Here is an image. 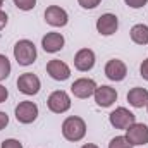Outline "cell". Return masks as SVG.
Masks as SVG:
<instances>
[{"mask_svg":"<svg viewBox=\"0 0 148 148\" xmlns=\"http://www.w3.org/2000/svg\"><path fill=\"white\" fill-rule=\"evenodd\" d=\"M86 129H88L86 122L79 115H69V117H66L64 122H62V127H60L62 136L67 141H73V143L81 141L86 136Z\"/></svg>","mask_w":148,"mask_h":148,"instance_id":"obj_1","label":"cell"},{"mask_svg":"<svg viewBox=\"0 0 148 148\" xmlns=\"http://www.w3.org/2000/svg\"><path fill=\"white\" fill-rule=\"evenodd\" d=\"M36 57H38L36 47H35V43L31 40L24 38V40L16 41V45H14V59H16V62L19 66L28 67V66L35 64Z\"/></svg>","mask_w":148,"mask_h":148,"instance_id":"obj_2","label":"cell"},{"mask_svg":"<svg viewBox=\"0 0 148 148\" xmlns=\"http://www.w3.org/2000/svg\"><path fill=\"white\" fill-rule=\"evenodd\" d=\"M71 105H73L71 97L64 90H55L47 98V107H48V110L53 112V114H64V112H67L71 109Z\"/></svg>","mask_w":148,"mask_h":148,"instance_id":"obj_3","label":"cell"},{"mask_svg":"<svg viewBox=\"0 0 148 148\" xmlns=\"http://www.w3.org/2000/svg\"><path fill=\"white\" fill-rule=\"evenodd\" d=\"M38 114H40L38 105L35 102H29V100L19 102L16 105V109H14V115H16L17 122H21V124H31V122H35L38 119Z\"/></svg>","mask_w":148,"mask_h":148,"instance_id":"obj_4","label":"cell"},{"mask_svg":"<svg viewBox=\"0 0 148 148\" xmlns=\"http://www.w3.org/2000/svg\"><path fill=\"white\" fill-rule=\"evenodd\" d=\"M109 122H110L112 127L124 129L126 131L131 124L136 122V115L129 110V109H126V107H117L115 110H112L109 114Z\"/></svg>","mask_w":148,"mask_h":148,"instance_id":"obj_5","label":"cell"},{"mask_svg":"<svg viewBox=\"0 0 148 148\" xmlns=\"http://www.w3.org/2000/svg\"><path fill=\"white\" fill-rule=\"evenodd\" d=\"M45 23L52 28H64L69 23V14L60 5H48L45 9Z\"/></svg>","mask_w":148,"mask_h":148,"instance_id":"obj_6","label":"cell"},{"mask_svg":"<svg viewBox=\"0 0 148 148\" xmlns=\"http://www.w3.org/2000/svg\"><path fill=\"white\" fill-rule=\"evenodd\" d=\"M40 88H41V81H40V77H38L36 74L24 73L17 77V90L23 95H28V97L38 95Z\"/></svg>","mask_w":148,"mask_h":148,"instance_id":"obj_7","label":"cell"},{"mask_svg":"<svg viewBox=\"0 0 148 148\" xmlns=\"http://www.w3.org/2000/svg\"><path fill=\"white\" fill-rule=\"evenodd\" d=\"M127 141L133 145V147H143L148 145V126L143 122H134L131 124L127 129H126V134Z\"/></svg>","mask_w":148,"mask_h":148,"instance_id":"obj_8","label":"cell"},{"mask_svg":"<svg viewBox=\"0 0 148 148\" xmlns=\"http://www.w3.org/2000/svg\"><path fill=\"white\" fill-rule=\"evenodd\" d=\"M117 90L112 88L109 84H102V86H97L95 93H93V98H95V103L102 109H109L112 107L115 102H117Z\"/></svg>","mask_w":148,"mask_h":148,"instance_id":"obj_9","label":"cell"},{"mask_svg":"<svg viewBox=\"0 0 148 148\" xmlns=\"http://www.w3.org/2000/svg\"><path fill=\"white\" fill-rule=\"evenodd\" d=\"M97 86L98 84L95 83V79H91V77H79V79H76L73 84H71V93H73L76 98L86 100V98L93 97Z\"/></svg>","mask_w":148,"mask_h":148,"instance_id":"obj_10","label":"cell"},{"mask_svg":"<svg viewBox=\"0 0 148 148\" xmlns=\"http://www.w3.org/2000/svg\"><path fill=\"white\" fill-rule=\"evenodd\" d=\"M95 62H97V57H95V52L91 48H81L74 55V67L79 73L91 71L95 67Z\"/></svg>","mask_w":148,"mask_h":148,"instance_id":"obj_11","label":"cell"},{"mask_svg":"<svg viewBox=\"0 0 148 148\" xmlns=\"http://www.w3.org/2000/svg\"><path fill=\"white\" fill-rule=\"evenodd\" d=\"M103 73H105V76H107L110 81L121 83V81H124L126 76H127V66H126L124 60H121V59H110V60L105 64Z\"/></svg>","mask_w":148,"mask_h":148,"instance_id":"obj_12","label":"cell"},{"mask_svg":"<svg viewBox=\"0 0 148 148\" xmlns=\"http://www.w3.org/2000/svg\"><path fill=\"white\" fill-rule=\"evenodd\" d=\"M97 31L102 35V36H112L117 29H119V19L115 14L112 12H105L102 14L98 19H97Z\"/></svg>","mask_w":148,"mask_h":148,"instance_id":"obj_13","label":"cell"},{"mask_svg":"<svg viewBox=\"0 0 148 148\" xmlns=\"http://www.w3.org/2000/svg\"><path fill=\"white\" fill-rule=\"evenodd\" d=\"M47 74L55 81H66L71 77V67L60 59H52L47 62Z\"/></svg>","mask_w":148,"mask_h":148,"instance_id":"obj_14","label":"cell"},{"mask_svg":"<svg viewBox=\"0 0 148 148\" xmlns=\"http://www.w3.org/2000/svg\"><path fill=\"white\" fill-rule=\"evenodd\" d=\"M64 45H66V38L62 36V33L57 31H50L41 38V47L47 53H57L64 48Z\"/></svg>","mask_w":148,"mask_h":148,"instance_id":"obj_15","label":"cell"},{"mask_svg":"<svg viewBox=\"0 0 148 148\" xmlns=\"http://www.w3.org/2000/svg\"><path fill=\"white\" fill-rule=\"evenodd\" d=\"M127 102L131 107L134 109H143L147 107L148 103V90L147 88H141V86H134L127 91Z\"/></svg>","mask_w":148,"mask_h":148,"instance_id":"obj_16","label":"cell"},{"mask_svg":"<svg viewBox=\"0 0 148 148\" xmlns=\"http://www.w3.org/2000/svg\"><path fill=\"white\" fill-rule=\"evenodd\" d=\"M129 36L133 40V43L136 45H148V26L140 23V24H134L129 31Z\"/></svg>","mask_w":148,"mask_h":148,"instance_id":"obj_17","label":"cell"},{"mask_svg":"<svg viewBox=\"0 0 148 148\" xmlns=\"http://www.w3.org/2000/svg\"><path fill=\"white\" fill-rule=\"evenodd\" d=\"M12 71V66H10V60L7 59V55L0 53V81H5Z\"/></svg>","mask_w":148,"mask_h":148,"instance_id":"obj_18","label":"cell"},{"mask_svg":"<svg viewBox=\"0 0 148 148\" xmlns=\"http://www.w3.org/2000/svg\"><path fill=\"white\" fill-rule=\"evenodd\" d=\"M109 148H133V145L127 141L126 136H115V138H112L110 140Z\"/></svg>","mask_w":148,"mask_h":148,"instance_id":"obj_19","label":"cell"},{"mask_svg":"<svg viewBox=\"0 0 148 148\" xmlns=\"http://www.w3.org/2000/svg\"><path fill=\"white\" fill-rule=\"evenodd\" d=\"M12 2L19 10H24V12H29L36 7V0H12Z\"/></svg>","mask_w":148,"mask_h":148,"instance_id":"obj_20","label":"cell"},{"mask_svg":"<svg viewBox=\"0 0 148 148\" xmlns=\"http://www.w3.org/2000/svg\"><path fill=\"white\" fill-rule=\"evenodd\" d=\"M102 0H77V3L84 9V10H91V9H97L100 5Z\"/></svg>","mask_w":148,"mask_h":148,"instance_id":"obj_21","label":"cell"},{"mask_svg":"<svg viewBox=\"0 0 148 148\" xmlns=\"http://www.w3.org/2000/svg\"><path fill=\"white\" fill-rule=\"evenodd\" d=\"M0 148H23V143L16 138H9V140H3Z\"/></svg>","mask_w":148,"mask_h":148,"instance_id":"obj_22","label":"cell"},{"mask_svg":"<svg viewBox=\"0 0 148 148\" xmlns=\"http://www.w3.org/2000/svg\"><path fill=\"white\" fill-rule=\"evenodd\" d=\"M124 2L131 9H141V7H145L148 3V0H124Z\"/></svg>","mask_w":148,"mask_h":148,"instance_id":"obj_23","label":"cell"},{"mask_svg":"<svg viewBox=\"0 0 148 148\" xmlns=\"http://www.w3.org/2000/svg\"><path fill=\"white\" fill-rule=\"evenodd\" d=\"M140 74H141V77L148 81V59H145L143 62H141V66H140Z\"/></svg>","mask_w":148,"mask_h":148,"instance_id":"obj_24","label":"cell"},{"mask_svg":"<svg viewBox=\"0 0 148 148\" xmlns=\"http://www.w3.org/2000/svg\"><path fill=\"white\" fill-rule=\"evenodd\" d=\"M7 124H9V115H7L5 112L0 110V131H2V129H5V127H7Z\"/></svg>","mask_w":148,"mask_h":148,"instance_id":"obj_25","label":"cell"},{"mask_svg":"<svg viewBox=\"0 0 148 148\" xmlns=\"http://www.w3.org/2000/svg\"><path fill=\"white\" fill-rule=\"evenodd\" d=\"M7 98H9V90L3 84H0V103H3Z\"/></svg>","mask_w":148,"mask_h":148,"instance_id":"obj_26","label":"cell"},{"mask_svg":"<svg viewBox=\"0 0 148 148\" xmlns=\"http://www.w3.org/2000/svg\"><path fill=\"white\" fill-rule=\"evenodd\" d=\"M7 21H9V16H7V12H3V10H0V31L7 26Z\"/></svg>","mask_w":148,"mask_h":148,"instance_id":"obj_27","label":"cell"},{"mask_svg":"<svg viewBox=\"0 0 148 148\" xmlns=\"http://www.w3.org/2000/svg\"><path fill=\"white\" fill-rule=\"evenodd\" d=\"M81 148H98V145H95V143H86V145H83Z\"/></svg>","mask_w":148,"mask_h":148,"instance_id":"obj_28","label":"cell"},{"mask_svg":"<svg viewBox=\"0 0 148 148\" xmlns=\"http://www.w3.org/2000/svg\"><path fill=\"white\" fill-rule=\"evenodd\" d=\"M2 5H3V0H0V10H2Z\"/></svg>","mask_w":148,"mask_h":148,"instance_id":"obj_29","label":"cell"},{"mask_svg":"<svg viewBox=\"0 0 148 148\" xmlns=\"http://www.w3.org/2000/svg\"><path fill=\"white\" fill-rule=\"evenodd\" d=\"M147 112H148V103H147Z\"/></svg>","mask_w":148,"mask_h":148,"instance_id":"obj_30","label":"cell"}]
</instances>
